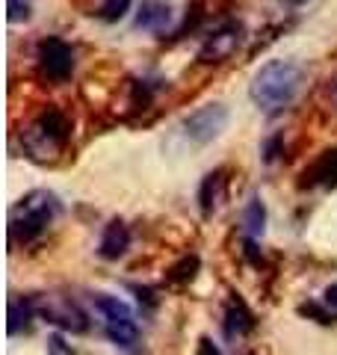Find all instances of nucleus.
<instances>
[{
	"label": "nucleus",
	"instance_id": "obj_1",
	"mask_svg": "<svg viewBox=\"0 0 337 355\" xmlns=\"http://www.w3.org/2000/svg\"><path fill=\"white\" fill-rule=\"evenodd\" d=\"M302 86H305V71L299 62L269 60L254 71L249 83V98L263 116H278L296 104Z\"/></svg>",
	"mask_w": 337,
	"mask_h": 355
},
{
	"label": "nucleus",
	"instance_id": "obj_2",
	"mask_svg": "<svg viewBox=\"0 0 337 355\" xmlns=\"http://www.w3.org/2000/svg\"><path fill=\"white\" fill-rule=\"evenodd\" d=\"M62 214V202L51 190H30L27 196H21L9 210V237L18 246L39 240L48 231L56 216Z\"/></svg>",
	"mask_w": 337,
	"mask_h": 355
},
{
	"label": "nucleus",
	"instance_id": "obj_3",
	"mask_svg": "<svg viewBox=\"0 0 337 355\" xmlns=\"http://www.w3.org/2000/svg\"><path fill=\"white\" fill-rule=\"evenodd\" d=\"M71 139V121L60 107H48L44 113L33 121V128L27 130L24 148L33 160H48L53 154H60L65 148V142Z\"/></svg>",
	"mask_w": 337,
	"mask_h": 355
},
{
	"label": "nucleus",
	"instance_id": "obj_4",
	"mask_svg": "<svg viewBox=\"0 0 337 355\" xmlns=\"http://www.w3.org/2000/svg\"><path fill=\"white\" fill-rule=\"evenodd\" d=\"M95 308L101 314V323H104L107 338L116 343L119 349H133L139 340V323H137V314L128 302H121L119 296H110V293H98L95 296Z\"/></svg>",
	"mask_w": 337,
	"mask_h": 355
},
{
	"label": "nucleus",
	"instance_id": "obj_5",
	"mask_svg": "<svg viewBox=\"0 0 337 355\" xmlns=\"http://www.w3.org/2000/svg\"><path fill=\"white\" fill-rule=\"evenodd\" d=\"M36 60L51 83H65L74 74V48L60 36H44L36 48Z\"/></svg>",
	"mask_w": 337,
	"mask_h": 355
},
{
	"label": "nucleus",
	"instance_id": "obj_6",
	"mask_svg": "<svg viewBox=\"0 0 337 355\" xmlns=\"http://www.w3.org/2000/svg\"><path fill=\"white\" fill-rule=\"evenodd\" d=\"M184 137L196 146H207L219 137V133L228 128V107L225 104H205L193 110L187 119H184Z\"/></svg>",
	"mask_w": 337,
	"mask_h": 355
},
{
	"label": "nucleus",
	"instance_id": "obj_7",
	"mask_svg": "<svg viewBox=\"0 0 337 355\" xmlns=\"http://www.w3.org/2000/svg\"><path fill=\"white\" fill-rule=\"evenodd\" d=\"M243 39H245V27L240 24V21H225V24H219L205 39V44H201V51H198V60L201 62H225V60H231L234 51L243 44Z\"/></svg>",
	"mask_w": 337,
	"mask_h": 355
},
{
	"label": "nucleus",
	"instance_id": "obj_8",
	"mask_svg": "<svg viewBox=\"0 0 337 355\" xmlns=\"http://www.w3.org/2000/svg\"><path fill=\"white\" fill-rule=\"evenodd\" d=\"M39 311L48 323L60 326L65 331H74V335H83V331L89 329V320L80 311V305L69 296H48L44 302H39Z\"/></svg>",
	"mask_w": 337,
	"mask_h": 355
},
{
	"label": "nucleus",
	"instance_id": "obj_9",
	"mask_svg": "<svg viewBox=\"0 0 337 355\" xmlns=\"http://www.w3.org/2000/svg\"><path fill=\"white\" fill-rule=\"evenodd\" d=\"M128 249H130V228L121 219L107 222L104 234H101V243H98V254L104 261H119Z\"/></svg>",
	"mask_w": 337,
	"mask_h": 355
},
{
	"label": "nucleus",
	"instance_id": "obj_10",
	"mask_svg": "<svg viewBox=\"0 0 337 355\" xmlns=\"http://www.w3.org/2000/svg\"><path fill=\"white\" fill-rule=\"evenodd\" d=\"M133 24H137V30L163 33L168 24H172V6L163 3V0H142Z\"/></svg>",
	"mask_w": 337,
	"mask_h": 355
},
{
	"label": "nucleus",
	"instance_id": "obj_11",
	"mask_svg": "<svg viewBox=\"0 0 337 355\" xmlns=\"http://www.w3.org/2000/svg\"><path fill=\"white\" fill-rule=\"evenodd\" d=\"M225 193H228V178H225V172H222V169L210 172L205 181H201V187H198V205H201V214H205V216L216 214L219 205L225 202Z\"/></svg>",
	"mask_w": 337,
	"mask_h": 355
},
{
	"label": "nucleus",
	"instance_id": "obj_12",
	"mask_svg": "<svg viewBox=\"0 0 337 355\" xmlns=\"http://www.w3.org/2000/svg\"><path fill=\"white\" fill-rule=\"evenodd\" d=\"M308 187H337V148L320 154L311 169H305Z\"/></svg>",
	"mask_w": 337,
	"mask_h": 355
},
{
	"label": "nucleus",
	"instance_id": "obj_13",
	"mask_svg": "<svg viewBox=\"0 0 337 355\" xmlns=\"http://www.w3.org/2000/svg\"><path fill=\"white\" fill-rule=\"evenodd\" d=\"M39 311V302L33 296H12L9 299V335H21V331H30V323Z\"/></svg>",
	"mask_w": 337,
	"mask_h": 355
},
{
	"label": "nucleus",
	"instance_id": "obj_14",
	"mask_svg": "<svg viewBox=\"0 0 337 355\" xmlns=\"http://www.w3.org/2000/svg\"><path fill=\"white\" fill-rule=\"evenodd\" d=\"M254 329V314L245 308L243 299H231L228 308H225V331L231 338H243Z\"/></svg>",
	"mask_w": 337,
	"mask_h": 355
},
{
	"label": "nucleus",
	"instance_id": "obj_15",
	"mask_svg": "<svg viewBox=\"0 0 337 355\" xmlns=\"http://www.w3.org/2000/svg\"><path fill=\"white\" fill-rule=\"evenodd\" d=\"M243 228H245V234H249V240L263 237V231H266V207H263V202L257 196H252L249 205H245V210H243Z\"/></svg>",
	"mask_w": 337,
	"mask_h": 355
},
{
	"label": "nucleus",
	"instance_id": "obj_16",
	"mask_svg": "<svg viewBox=\"0 0 337 355\" xmlns=\"http://www.w3.org/2000/svg\"><path fill=\"white\" fill-rule=\"evenodd\" d=\"M130 3H133V0H104V3L98 6L95 15L104 21V24H116V21H121L130 12Z\"/></svg>",
	"mask_w": 337,
	"mask_h": 355
},
{
	"label": "nucleus",
	"instance_id": "obj_17",
	"mask_svg": "<svg viewBox=\"0 0 337 355\" xmlns=\"http://www.w3.org/2000/svg\"><path fill=\"white\" fill-rule=\"evenodd\" d=\"M196 272H198V258L193 254V258H184L178 266H172L166 279H168V282H175V284H187V282H193V279H196Z\"/></svg>",
	"mask_w": 337,
	"mask_h": 355
},
{
	"label": "nucleus",
	"instance_id": "obj_18",
	"mask_svg": "<svg viewBox=\"0 0 337 355\" xmlns=\"http://www.w3.org/2000/svg\"><path fill=\"white\" fill-rule=\"evenodd\" d=\"M261 154H263V163H275L281 154H284V137H281V133L269 137L263 146H261Z\"/></svg>",
	"mask_w": 337,
	"mask_h": 355
},
{
	"label": "nucleus",
	"instance_id": "obj_19",
	"mask_svg": "<svg viewBox=\"0 0 337 355\" xmlns=\"http://www.w3.org/2000/svg\"><path fill=\"white\" fill-rule=\"evenodd\" d=\"M44 349H48V355H77L74 347L62 335H48V347Z\"/></svg>",
	"mask_w": 337,
	"mask_h": 355
},
{
	"label": "nucleus",
	"instance_id": "obj_20",
	"mask_svg": "<svg viewBox=\"0 0 337 355\" xmlns=\"http://www.w3.org/2000/svg\"><path fill=\"white\" fill-rule=\"evenodd\" d=\"M30 18V3L27 0H9V21L18 24V21H27Z\"/></svg>",
	"mask_w": 337,
	"mask_h": 355
},
{
	"label": "nucleus",
	"instance_id": "obj_21",
	"mask_svg": "<svg viewBox=\"0 0 337 355\" xmlns=\"http://www.w3.org/2000/svg\"><path fill=\"white\" fill-rule=\"evenodd\" d=\"M322 305H325V314L337 317V284H329L322 291Z\"/></svg>",
	"mask_w": 337,
	"mask_h": 355
},
{
	"label": "nucleus",
	"instance_id": "obj_22",
	"mask_svg": "<svg viewBox=\"0 0 337 355\" xmlns=\"http://www.w3.org/2000/svg\"><path fill=\"white\" fill-rule=\"evenodd\" d=\"M196 355H222V349H219L210 338H201V340H198V352H196Z\"/></svg>",
	"mask_w": 337,
	"mask_h": 355
},
{
	"label": "nucleus",
	"instance_id": "obj_23",
	"mask_svg": "<svg viewBox=\"0 0 337 355\" xmlns=\"http://www.w3.org/2000/svg\"><path fill=\"white\" fill-rule=\"evenodd\" d=\"M334 101H337V83H334Z\"/></svg>",
	"mask_w": 337,
	"mask_h": 355
}]
</instances>
